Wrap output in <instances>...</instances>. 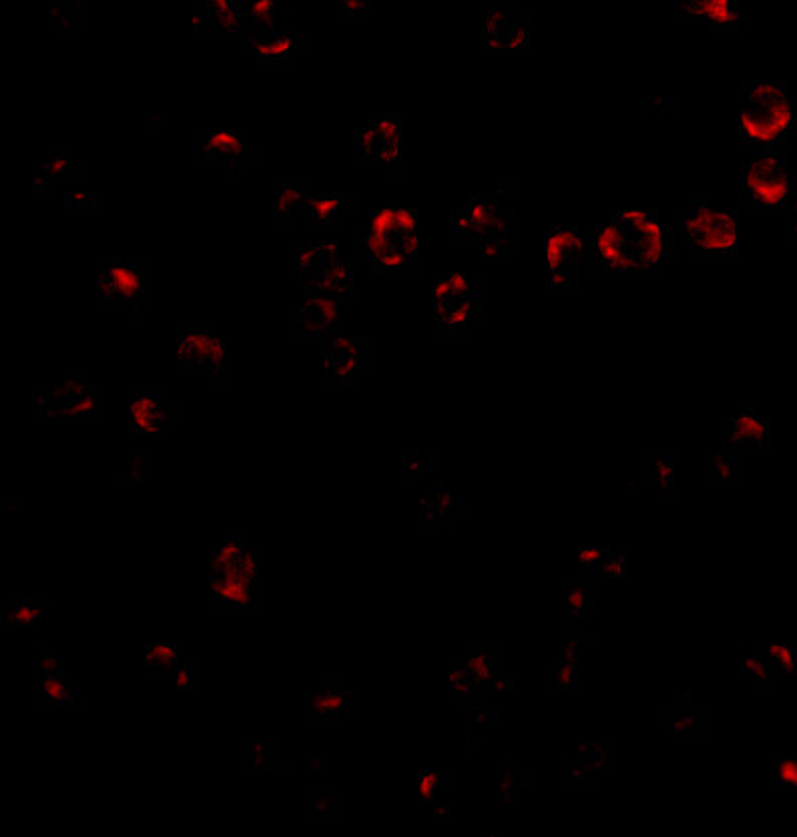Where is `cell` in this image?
<instances>
[{
  "instance_id": "816d5d0a",
  "label": "cell",
  "mask_w": 797,
  "mask_h": 837,
  "mask_svg": "<svg viewBox=\"0 0 797 837\" xmlns=\"http://www.w3.org/2000/svg\"><path fill=\"white\" fill-rule=\"evenodd\" d=\"M428 462H432V458H424L420 452H416V450H406L404 452V456H402V466H404V476L410 480V478H414V476H418L424 468H426V464Z\"/></svg>"
},
{
  "instance_id": "3957f363",
  "label": "cell",
  "mask_w": 797,
  "mask_h": 837,
  "mask_svg": "<svg viewBox=\"0 0 797 837\" xmlns=\"http://www.w3.org/2000/svg\"><path fill=\"white\" fill-rule=\"evenodd\" d=\"M257 554L245 546L235 558L223 563L209 561V593L211 603L221 609L255 607Z\"/></svg>"
},
{
  "instance_id": "ab89813d",
  "label": "cell",
  "mask_w": 797,
  "mask_h": 837,
  "mask_svg": "<svg viewBox=\"0 0 797 837\" xmlns=\"http://www.w3.org/2000/svg\"><path fill=\"white\" fill-rule=\"evenodd\" d=\"M757 651L765 657V661L769 663V667L773 669V673H783L789 675L795 667V647L789 643H765L761 647H757Z\"/></svg>"
},
{
  "instance_id": "9a60e30c",
  "label": "cell",
  "mask_w": 797,
  "mask_h": 837,
  "mask_svg": "<svg viewBox=\"0 0 797 837\" xmlns=\"http://www.w3.org/2000/svg\"><path fill=\"white\" fill-rule=\"evenodd\" d=\"M344 304L346 302H342L340 298L320 294V292H310L306 302L292 310L290 314L292 326L300 336H324L334 330L340 308Z\"/></svg>"
},
{
  "instance_id": "83f0119b",
  "label": "cell",
  "mask_w": 797,
  "mask_h": 837,
  "mask_svg": "<svg viewBox=\"0 0 797 837\" xmlns=\"http://www.w3.org/2000/svg\"><path fill=\"white\" fill-rule=\"evenodd\" d=\"M518 15L510 3H486L482 19V39L488 47H506Z\"/></svg>"
},
{
  "instance_id": "11a10c76",
  "label": "cell",
  "mask_w": 797,
  "mask_h": 837,
  "mask_svg": "<svg viewBox=\"0 0 797 837\" xmlns=\"http://www.w3.org/2000/svg\"><path fill=\"white\" fill-rule=\"evenodd\" d=\"M603 552H605V546H583L577 554V561L583 569L591 571L599 563V558L603 556Z\"/></svg>"
},
{
  "instance_id": "91938a15",
  "label": "cell",
  "mask_w": 797,
  "mask_h": 837,
  "mask_svg": "<svg viewBox=\"0 0 797 837\" xmlns=\"http://www.w3.org/2000/svg\"><path fill=\"white\" fill-rule=\"evenodd\" d=\"M470 717L472 719H480V721H494L496 719V713L494 711H490V709H470Z\"/></svg>"
},
{
  "instance_id": "60d3db41",
  "label": "cell",
  "mask_w": 797,
  "mask_h": 837,
  "mask_svg": "<svg viewBox=\"0 0 797 837\" xmlns=\"http://www.w3.org/2000/svg\"><path fill=\"white\" fill-rule=\"evenodd\" d=\"M593 577L597 579H617L627 573V554L623 548H607L599 563L591 569Z\"/></svg>"
},
{
  "instance_id": "74e56055",
  "label": "cell",
  "mask_w": 797,
  "mask_h": 837,
  "mask_svg": "<svg viewBox=\"0 0 797 837\" xmlns=\"http://www.w3.org/2000/svg\"><path fill=\"white\" fill-rule=\"evenodd\" d=\"M645 464H647L649 474L657 482L659 490L663 494H671L675 488V462H673L671 452H665V450L647 452Z\"/></svg>"
},
{
  "instance_id": "52a82bcc",
  "label": "cell",
  "mask_w": 797,
  "mask_h": 837,
  "mask_svg": "<svg viewBox=\"0 0 797 837\" xmlns=\"http://www.w3.org/2000/svg\"><path fill=\"white\" fill-rule=\"evenodd\" d=\"M591 253V233L573 225H551L547 231V277L551 288H569Z\"/></svg>"
},
{
  "instance_id": "30bf717a",
  "label": "cell",
  "mask_w": 797,
  "mask_h": 837,
  "mask_svg": "<svg viewBox=\"0 0 797 837\" xmlns=\"http://www.w3.org/2000/svg\"><path fill=\"white\" fill-rule=\"evenodd\" d=\"M177 352L187 368L207 372L215 382L225 380V340L205 324L181 322L177 326Z\"/></svg>"
},
{
  "instance_id": "1f68e13d",
  "label": "cell",
  "mask_w": 797,
  "mask_h": 837,
  "mask_svg": "<svg viewBox=\"0 0 797 837\" xmlns=\"http://www.w3.org/2000/svg\"><path fill=\"white\" fill-rule=\"evenodd\" d=\"M47 613H49L47 597L23 595V597H17L3 613H0V621L13 627H29V625L43 623L47 619Z\"/></svg>"
},
{
  "instance_id": "f6af8a7d",
  "label": "cell",
  "mask_w": 797,
  "mask_h": 837,
  "mask_svg": "<svg viewBox=\"0 0 797 837\" xmlns=\"http://www.w3.org/2000/svg\"><path fill=\"white\" fill-rule=\"evenodd\" d=\"M741 673L747 675V677H751L753 683L759 689H769L771 683H773V677H775L773 669L769 667V663L765 661V657L757 649L749 657H745L741 661Z\"/></svg>"
},
{
  "instance_id": "44dd1931",
  "label": "cell",
  "mask_w": 797,
  "mask_h": 837,
  "mask_svg": "<svg viewBox=\"0 0 797 837\" xmlns=\"http://www.w3.org/2000/svg\"><path fill=\"white\" fill-rule=\"evenodd\" d=\"M243 43L253 47L261 63H286L294 49L304 43V33H280V31H253L243 33Z\"/></svg>"
},
{
  "instance_id": "f546056e",
  "label": "cell",
  "mask_w": 797,
  "mask_h": 837,
  "mask_svg": "<svg viewBox=\"0 0 797 837\" xmlns=\"http://www.w3.org/2000/svg\"><path fill=\"white\" fill-rule=\"evenodd\" d=\"M352 693L336 687V685H324L318 691H312L308 695V711L324 721H336L342 715L352 711Z\"/></svg>"
},
{
  "instance_id": "d590c367",
  "label": "cell",
  "mask_w": 797,
  "mask_h": 837,
  "mask_svg": "<svg viewBox=\"0 0 797 837\" xmlns=\"http://www.w3.org/2000/svg\"><path fill=\"white\" fill-rule=\"evenodd\" d=\"M563 607L573 621L585 619L593 609V585L585 579H573L565 583Z\"/></svg>"
},
{
  "instance_id": "f907efd6",
  "label": "cell",
  "mask_w": 797,
  "mask_h": 837,
  "mask_svg": "<svg viewBox=\"0 0 797 837\" xmlns=\"http://www.w3.org/2000/svg\"><path fill=\"white\" fill-rule=\"evenodd\" d=\"M444 775L442 773H432V771H424L418 777V795L422 801H432L436 789L440 787Z\"/></svg>"
},
{
  "instance_id": "681fc988",
  "label": "cell",
  "mask_w": 797,
  "mask_h": 837,
  "mask_svg": "<svg viewBox=\"0 0 797 837\" xmlns=\"http://www.w3.org/2000/svg\"><path fill=\"white\" fill-rule=\"evenodd\" d=\"M530 781V777H522L518 779V773L512 765L502 763L500 767V775H498V799L500 801H508L512 797V793L516 791L518 785H526Z\"/></svg>"
},
{
  "instance_id": "7bdbcfd3",
  "label": "cell",
  "mask_w": 797,
  "mask_h": 837,
  "mask_svg": "<svg viewBox=\"0 0 797 837\" xmlns=\"http://www.w3.org/2000/svg\"><path fill=\"white\" fill-rule=\"evenodd\" d=\"M707 466H709V476L711 480L723 482V480H731L737 474L739 468V456L737 452L731 448H721V450H713L707 458Z\"/></svg>"
},
{
  "instance_id": "9c48e42d",
  "label": "cell",
  "mask_w": 797,
  "mask_h": 837,
  "mask_svg": "<svg viewBox=\"0 0 797 837\" xmlns=\"http://www.w3.org/2000/svg\"><path fill=\"white\" fill-rule=\"evenodd\" d=\"M35 416H83L97 414V392L83 382L79 372H69L59 386H39L33 392Z\"/></svg>"
},
{
  "instance_id": "5bb4252c",
  "label": "cell",
  "mask_w": 797,
  "mask_h": 837,
  "mask_svg": "<svg viewBox=\"0 0 797 837\" xmlns=\"http://www.w3.org/2000/svg\"><path fill=\"white\" fill-rule=\"evenodd\" d=\"M175 412L163 402L159 390L135 386L129 396V428L131 432L151 434L173 424Z\"/></svg>"
},
{
  "instance_id": "cb8c5ba5",
  "label": "cell",
  "mask_w": 797,
  "mask_h": 837,
  "mask_svg": "<svg viewBox=\"0 0 797 837\" xmlns=\"http://www.w3.org/2000/svg\"><path fill=\"white\" fill-rule=\"evenodd\" d=\"M436 332L442 336H458L480 318V300H454L434 304Z\"/></svg>"
},
{
  "instance_id": "ee69618b",
  "label": "cell",
  "mask_w": 797,
  "mask_h": 837,
  "mask_svg": "<svg viewBox=\"0 0 797 837\" xmlns=\"http://www.w3.org/2000/svg\"><path fill=\"white\" fill-rule=\"evenodd\" d=\"M278 3L274 0H243L245 19H251L255 31H270Z\"/></svg>"
},
{
  "instance_id": "7dc6e473",
  "label": "cell",
  "mask_w": 797,
  "mask_h": 837,
  "mask_svg": "<svg viewBox=\"0 0 797 837\" xmlns=\"http://www.w3.org/2000/svg\"><path fill=\"white\" fill-rule=\"evenodd\" d=\"M771 781L773 785H779V787L797 785V761L793 755H779L773 759Z\"/></svg>"
},
{
  "instance_id": "6f0895ef",
  "label": "cell",
  "mask_w": 797,
  "mask_h": 837,
  "mask_svg": "<svg viewBox=\"0 0 797 837\" xmlns=\"http://www.w3.org/2000/svg\"><path fill=\"white\" fill-rule=\"evenodd\" d=\"M338 11L342 15H364L370 13V3L368 0H342L338 5Z\"/></svg>"
},
{
  "instance_id": "9f6ffc18",
  "label": "cell",
  "mask_w": 797,
  "mask_h": 837,
  "mask_svg": "<svg viewBox=\"0 0 797 837\" xmlns=\"http://www.w3.org/2000/svg\"><path fill=\"white\" fill-rule=\"evenodd\" d=\"M173 675H175V681H177V687H179V689H187V687H191V681H193V667H191V663H189L187 659H181V661H179V665L175 667Z\"/></svg>"
},
{
  "instance_id": "8d00e7d4",
  "label": "cell",
  "mask_w": 797,
  "mask_h": 837,
  "mask_svg": "<svg viewBox=\"0 0 797 837\" xmlns=\"http://www.w3.org/2000/svg\"><path fill=\"white\" fill-rule=\"evenodd\" d=\"M575 761H579L591 775L597 777L599 773L607 771L611 765V745L603 739L583 741L577 749Z\"/></svg>"
},
{
  "instance_id": "4dcf8cb0",
  "label": "cell",
  "mask_w": 797,
  "mask_h": 837,
  "mask_svg": "<svg viewBox=\"0 0 797 837\" xmlns=\"http://www.w3.org/2000/svg\"><path fill=\"white\" fill-rule=\"evenodd\" d=\"M77 173H81V163L67 157L65 147L51 145L47 155L41 161H37V165L33 167V187L45 189L55 177L77 175Z\"/></svg>"
},
{
  "instance_id": "d6986e66",
  "label": "cell",
  "mask_w": 797,
  "mask_h": 837,
  "mask_svg": "<svg viewBox=\"0 0 797 837\" xmlns=\"http://www.w3.org/2000/svg\"><path fill=\"white\" fill-rule=\"evenodd\" d=\"M63 661L43 653L35 661V693L43 703L65 705L77 697V691L63 675Z\"/></svg>"
},
{
  "instance_id": "4316f807",
  "label": "cell",
  "mask_w": 797,
  "mask_h": 837,
  "mask_svg": "<svg viewBox=\"0 0 797 837\" xmlns=\"http://www.w3.org/2000/svg\"><path fill=\"white\" fill-rule=\"evenodd\" d=\"M354 149H356V155L362 157V159L380 161V163H386L388 167H394V169H400V165H402L400 143L380 139L378 133L370 125L356 131Z\"/></svg>"
},
{
  "instance_id": "ba28073f",
  "label": "cell",
  "mask_w": 797,
  "mask_h": 837,
  "mask_svg": "<svg viewBox=\"0 0 797 837\" xmlns=\"http://www.w3.org/2000/svg\"><path fill=\"white\" fill-rule=\"evenodd\" d=\"M512 227V213L486 193L468 195L464 207L452 211V233L460 239L510 237Z\"/></svg>"
},
{
  "instance_id": "bcb514c9",
  "label": "cell",
  "mask_w": 797,
  "mask_h": 837,
  "mask_svg": "<svg viewBox=\"0 0 797 837\" xmlns=\"http://www.w3.org/2000/svg\"><path fill=\"white\" fill-rule=\"evenodd\" d=\"M450 687H452V695L456 701H460L462 705H470L478 699L480 687L458 667H452V679H450Z\"/></svg>"
},
{
  "instance_id": "f1b7e54d",
  "label": "cell",
  "mask_w": 797,
  "mask_h": 837,
  "mask_svg": "<svg viewBox=\"0 0 797 837\" xmlns=\"http://www.w3.org/2000/svg\"><path fill=\"white\" fill-rule=\"evenodd\" d=\"M496 655H498L496 645H476V643H472L466 649V657L456 661L454 665H458L480 689H486V687H492V683L498 677L494 673Z\"/></svg>"
},
{
  "instance_id": "7c38bea8",
  "label": "cell",
  "mask_w": 797,
  "mask_h": 837,
  "mask_svg": "<svg viewBox=\"0 0 797 837\" xmlns=\"http://www.w3.org/2000/svg\"><path fill=\"white\" fill-rule=\"evenodd\" d=\"M368 364L366 338H326L322 344L324 380L334 386L350 384Z\"/></svg>"
},
{
  "instance_id": "e0dca14e",
  "label": "cell",
  "mask_w": 797,
  "mask_h": 837,
  "mask_svg": "<svg viewBox=\"0 0 797 837\" xmlns=\"http://www.w3.org/2000/svg\"><path fill=\"white\" fill-rule=\"evenodd\" d=\"M193 27L195 31H225V33H245L243 31V0H197L195 3Z\"/></svg>"
},
{
  "instance_id": "8fae6325",
  "label": "cell",
  "mask_w": 797,
  "mask_h": 837,
  "mask_svg": "<svg viewBox=\"0 0 797 837\" xmlns=\"http://www.w3.org/2000/svg\"><path fill=\"white\" fill-rule=\"evenodd\" d=\"M591 255L603 271H639L629 233L613 217L591 233Z\"/></svg>"
},
{
  "instance_id": "e575fe53",
  "label": "cell",
  "mask_w": 797,
  "mask_h": 837,
  "mask_svg": "<svg viewBox=\"0 0 797 837\" xmlns=\"http://www.w3.org/2000/svg\"><path fill=\"white\" fill-rule=\"evenodd\" d=\"M274 217L276 221H288L296 209H302L308 191L306 183L296 177H280L274 185Z\"/></svg>"
},
{
  "instance_id": "2e32d148",
  "label": "cell",
  "mask_w": 797,
  "mask_h": 837,
  "mask_svg": "<svg viewBox=\"0 0 797 837\" xmlns=\"http://www.w3.org/2000/svg\"><path fill=\"white\" fill-rule=\"evenodd\" d=\"M723 442L733 450L763 448L771 442V422L755 412L753 406H741L723 424Z\"/></svg>"
},
{
  "instance_id": "ac0fdd59",
  "label": "cell",
  "mask_w": 797,
  "mask_h": 837,
  "mask_svg": "<svg viewBox=\"0 0 797 837\" xmlns=\"http://www.w3.org/2000/svg\"><path fill=\"white\" fill-rule=\"evenodd\" d=\"M304 286L308 294L320 292L348 302L354 294V271L350 259L338 253L336 257L328 259L316 273H312L304 282Z\"/></svg>"
},
{
  "instance_id": "d4e9b609",
  "label": "cell",
  "mask_w": 797,
  "mask_h": 837,
  "mask_svg": "<svg viewBox=\"0 0 797 837\" xmlns=\"http://www.w3.org/2000/svg\"><path fill=\"white\" fill-rule=\"evenodd\" d=\"M338 255V245L332 241H298L292 245V271L304 284L328 259Z\"/></svg>"
},
{
  "instance_id": "b9f144b4",
  "label": "cell",
  "mask_w": 797,
  "mask_h": 837,
  "mask_svg": "<svg viewBox=\"0 0 797 837\" xmlns=\"http://www.w3.org/2000/svg\"><path fill=\"white\" fill-rule=\"evenodd\" d=\"M49 21L57 31H77L81 27V5L79 3H59L53 0L49 5Z\"/></svg>"
},
{
  "instance_id": "f35d334b",
  "label": "cell",
  "mask_w": 797,
  "mask_h": 837,
  "mask_svg": "<svg viewBox=\"0 0 797 837\" xmlns=\"http://www.w3.org/2000/svg\"><path fill=\"white\" fill-rule=\"evenodd\" d=\"M179 661H181L179 651L173 643H153L147 647L145 663H147V669L153 673H159V675L173 673Z\"/></svg>"
},
{
  "instance_id": "c3c4849f",
  "label": "cell",
  "mask_w": 797,
  "mask_h": 837,
  "mask_svg": "<svg viewBox=\"0 0 797 837\" xmlns=\"http://www.w3.org/2000/svg\"><path fill=\"white\" fill-rule=\"evenodd\" d=\"M380 139L384 141H392V143H400L402 141V123L396 115L392 113H376L370 123H368Z\"/></svg>"
},
{
  "instance_id": "8992f818",
  "label": "cell",
  "mask_w": 797,
  "mask_h": 837,
  "mask_svg": "<svg viewBox=\"0 0 797 837\" xmlns=\"http://www.w3.org/2000/svg\"><path fill=\"white\" fill-rule=\"evenodd\" d=\"M97 296L103 304H121L135 314L145 302V259L103 257L97 263Z\"/></svg>"
},
{
  "instance_id": "603a6c76",
  "label": "cell",
  "mask_w": 797,
  "mask_h": 837,
  "mask_svg": "<svg viewBox=\"0 0 797 837\" xmlns=\"http://www.w3.org/2000/svg\"><path fill=\"white\" fill-rule=\"evenodd\" d=\"M661 717L679 737H699L705 731V713L693 705L687 693H677L673 703L661 711Z\"/></svg>"
},
{
  "instance_id": "7402d4cb",
  "label": "cell",
  "mask_w": 797,
  "mask_h": 837,
  "mask_svg": "<svg viewBox=\"0 0 797 837\" xmlns=\"http://www.w3.org/2000/svg\"><path fill=\"white\" fill-rule=\"evenodd\" d=\"M591 641L589 635H583L581 631H575L573 627H569V631L565 633V647H563V655L561 659L551 665L549 669V679L551 685L557 691H575L577 689V665H579V651L581 645Z\"/></svg>"
},
{
  "instance_id": "6da1fadb",
  "label": "cell",
  "mask_w": 797,
  "mask_h": 837,
  "mask_svg": "<svg viewBox=\"0 0 797 837\" xmlns=\"http://www.w3.org/2000/svg\"><path fill=\"white\" fill-rule=\"evenodd\" d=\"M739 135L759 151H787V135L795 125V107L781 81H747L739 93Z\"/></svg>"
},
{
  "instance_id": "f5cc1de1",
  "label": "cell",
  "mask_w": 797,
  "mask_h": 837,
  "mask_svg": "<svg viewBox=\"0 0 797 837\" xmlns=\"http://www.w3.org/2000/svg\"><path fill=\"white\" fill-rule=\"evenodd\" d=\"M528 45H530V23L524 17H518L514 29L510 31V35L506 39V47L508 49L510 47L520 49V47H528Z\"/></svg>"
},
{
  "instance_id": "680465c9",
  "label": "cell",
  "mask_w": 797,
  "mask_h": 837,
  "mask_svg": "<svg viewBox=\"0 0 797 837\" xmlns=\"http://www.w3.org/2000/svg\"><path fill=\"white\" fill-rule=\"evenodd\" d=\"M65 205L69 207H95L97 195L95 193H69L65 195Z\"/></svg>"
},
{
  "instance_id": "7a4b0ae2",
  "label": "cell",
  "mask_w": 797,
  "mask_h": 837,
  "mask_svg": "<svg viewBox=\"0 0 797 837\" xmlns=\"http://www.w3.org/2000/svg\"><path fill=\"white\" fill-rule=\"evenodd\" d=\"M679 229L695 253L731 255L739 251V213L713 209L701 195L679 215Z\"/></svg>"
},
{
  "instance_id": "5b68a950",
  "label": "cell",
  "mask_w": 797,
  "mask_h": 837,
  "mask_svg": "<svg viewBox=\"0 0 797 837\" xmlns=\"http://www.w3.org/2000/svg\"><path fill=\"white\" fill-rule=\"evenodd\" d=\"M629 233L639 271L655 269L673 253L675 231L653 209H615L611 213Z\"/></svg>"
},
{
  "instance_id": "836d02e7",
  "label": "cell",
  "mask_w": 797,
  "mask_h": 837,
  "mask_svg": "<svg viewBox=\"0 0 797 837\" xmlns=\"http://www.w3.org/2000/svg\"><path fill=\"white\" fill-rule=\"evenodd\" d=\"M350 205H352V195L348 193H324V195H308L302 209L308 221L318 223V225H330Z\"/></svg>"
},
{
  "instance_id": "4fadbf2b",
  "label": "cell",
  "mask_w": 797,
  "mask_h": 837,
  "mask_svg": "<svg viewBox=\"0 0 797 837\" xmlns=\"http://www.w3.org/2000/svg\"><path fill=\"white\" fill-rule=\"evenodd\" d=\"M197 157L219 161L235 173L257 157V147L247 143L239 129H207L197 141Z\"/></svg>"
},
{
  "instance_id": "d6a6232c",
  "label": "cell",
  "mask_w": 797,
  "mask_h": 837,
  "mask_svg": "<svg viewBox=\"0 0 797 837\" xmlns=\"http://www.w3.org/2000/svg\"><path fill=\"white\" fill-rule=\"evenodd\" d=\"M458 508H460V502L452 496L450 488L444 486V484H438L420 502L418 512H420V520L426 528H436L440 524H446Z\"/></svg>"
},
{
  "instance_id": "484cf974",
  "label": "cell",
  "mask_w": 797,
  "mask_h": 837,
  "mask_svg": "<svg viewBox=\"0 0 797 837\" xmlns=\"http://www.w3.org/2000/svg\"><path fill=\"white\" fill-rule=\"evenodd\" d=\"M454 300H482V282L472 273H438L434 282V304Z\"/></svg>"
},
{
  "instance_id": "ffe728a7",
  "label": "cell",
  "mask_w": 797,
  "mask_h": 837,
  "mask_svg": "<svg viewBox=\"0 0 797 837\" xmlns=\"http://www.w3.org/2000/svg\"><path fill=\"white\" fill-rule=\"evenodd\" d=\"M675 9L681 15L705 17L711 31H739L743 27L735 0H679Z\"/></svg>"
},
{
  "instance_id": "277c9868",
  "label": "cell",
  "mask_w": 797,
  "mask_h": 837,
  "mask_svg": "<svg viewBox=\"0 0 797 837\" xmlns=\"http://www.w3.org/2000/svg\"><path fill=\"white\" fill-rule=\"evenodd\" d=\"M741 195L755 207H785L791 197L785 155L759 151L741 165Z\"/></svg>"
},
{
  "instance_id": "db71d44e",
  "label": "cell",
  "mask_w": 797,
  "mask_h": 837,
  "mask_svg": "<svg viewBox=\"0 0 797 837\" xmlns=\"http://www.w3.org/2000/svg\"><path fill=\"white\" fill-rule=\"evenodd\" d=\"M512 247L510 237H484L480 239V249L484 255H500Z\"/></svg>"
}]
</instances>
